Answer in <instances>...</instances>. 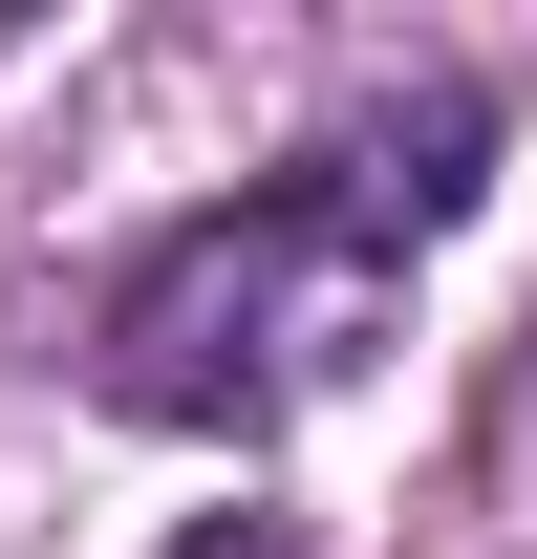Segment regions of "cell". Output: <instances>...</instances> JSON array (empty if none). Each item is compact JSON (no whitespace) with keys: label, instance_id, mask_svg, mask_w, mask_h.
<instances>
[{"label":"cell","instance_id":"obj_2","mask_svg":"<svg viewBox=\"0 0 537 559\" xmlns=\"http://www.w3.org/2000/svg\"><path fill=\"white\" fill-rule=\"evenodd\" d=\"M172 559H301V516H194Z\"/></svg>","mask_w":537,"mask_h":559},{"label":"cell","instance_id":"obj_1","mask_svg":"<svg viewBox=\"0 0 537 559\" xmlns=\"http://www.w3.org/2000/svg\"><path fill=\"white\" fill-rule=\"evenodd\" d=\"M366 280H387V237H366V215L323 194V151H301V173H259L237 215H194V237L130 259V301H108V409H151V430H279L366 345Z\"/></svg>","mask_w":537,"mask_h":559}]
</instances>
